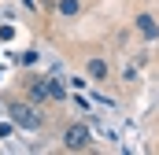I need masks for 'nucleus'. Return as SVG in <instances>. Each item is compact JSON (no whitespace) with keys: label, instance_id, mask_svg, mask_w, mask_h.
I'll list each match as a JSON object with an SVG mask.
<instances>
[{"label":"nucleus","instance_id":"nucleus-7","mask_svg":"<svg viewBox=\"0 0 159 155\" xmlns=\"http://www.w3.org/2000/svg\"><path fill=\"white\" fill-rule=\"evenodd\" d=\"M63 96H67V89H63L56 78H48V100H63Z\"/></svg>","mask_w":159,"mask_h":155},{"label":"nucleus","instance_id":"nucleus-2","mask_svg":"<svg viewBox=\"0 0 159 155\" xmlns=\"http://www.w3.org/2000/svg\"><path fill=\"white\" fill-rule=\"evenodd\" d=\"M63 144H67L70 152H81V148H89V129H85V126H70V129L63 133Z\"/></svg>","mask_w":159,"mask_h":155},{"label":"nucleus","instance_id":"nucleus-5","mask_svg":"<svg viewBox=\"0 0 159 155\" xmlns=\"http://www.w3.org/2000/svg\"><path fill=\"white\" fill-rule=\"evenodd\" d=\"M30 100H34V104H44V100H48V81H34V85H30Z\"/></svg>","mask_w":159,"mask_h":155},{"label":"nucleus","instance_id":"nucleus-6","mask_svg":"<svg viewBox=\"0 0 159 155\" xmlns=\"http://www.w3.org/2000/svg\"><path fill=\"white\" fill-rule=\"evenodd\" d=\"M78 11H81V4H78V0H59V15H63V19H74Z\"/></svg>","mask_w":159,"mask_h":155},{"label":"nucleus","instance_id":"nucleus-4","mask_svg":"<svg viewBox=\"0 0 159 155\" xmlns=\"http://www.w3.org/2000/svg\"><path fill=\"white\" fill-rule=\"evenodd\" d=\"M137 30H141V37H148V41L159 37V22L152 15H137Z\"/></svg>","mask_w":159,"mask_h":155},{"label":"nucleus","instance_id":"nucleus-3","mask_svg":"<svg viewBox=\"0 0 159 155\" xmlns=\"http://www.w3.org/2000/svg\"><path fill=\"white\" fill-rule=\"evenodd\" d=\"M85 70H89V78H93V81H107V74H111V70H107V63H104L100 55H93V59L85 63Z\"/></svg>","mask_w":159,"mask_h":155},{"label":"nucleus","instance_id":"nucleus-1","mask_svg":"<svg viewBox=\"0 0 159 155\" xmlns=\"http://www.w3.org/2000/svg\"><path fill=\"white\" fill-rule=\"evenodd\" d=\"M7 115H11L15 126H22V129H41V122H44V115H41L34 104H11Z\"/></svg>","mask_w":159,"mask_h":155}]
</instances>
